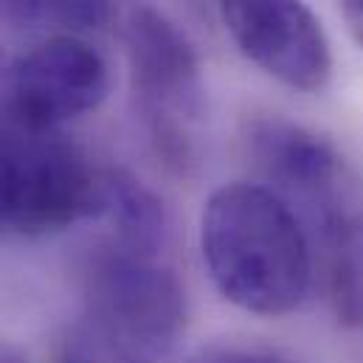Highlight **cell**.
<instances>
[{
  "instance_id": "obj_10",
  "label": "cell",
  "mask_w": 363,
  "mask_h": 363,
  "mask_svg": "<svg viewBox=\"0 0 363 363\" xmlns=\"http://www.w3.org/2000/svg\"><path fill=\"white\" fill-rule=\"evenodd\" d=\"M194 363H293L276 350L265 347H242V344H228V347H208L200 352Z\"/></svg>"
},
{
  "instance_id": "obj_3",
  "label": "cell",
  "mask_w": 363,
  "mask_h": 363,
  "mask_svg": "<svg viewBox=\"0 0 363 363\" xmlns=\"http://www.w3.org/2000/svg\"><path fill=\"white\" fill-rule=\"evenodd\" d=\"M124 54L152 152L169 172L191 175L206 116V79L191 40L158 6L141 0L124 17Z\"/></svg>"
},
{
  "instance_id": "obj_8",
  "label": "cell",
  "mask_w": 363,
  "mask_h": 363,
  "mask_svg": "<svg viewBox=\"0 0 363 363\" xmlns=\"http://www.w3.org/2000/svg\"><path fill=\"white\" fill-rule=\"evenodd\" d=\"M116 231L113 245L161 257L167 240V208L161 197L127 169H107L104 214Z\"/></svg>"
},
{
  "instance_id": "obj_13",
  "label": "cell",
  "mask_w": 363,
  "mask_h": 363,
  "mask_svg": "<svg viewBox=\"0 0 363 363\" xmlns=\"http://www.w3.org/2000/svg\"><path fill=\"white\" fill-rule=\"evenodd\" d=\"M57 363H99V361H96V355L91 352V347H85V344H79V341H68V344L62 347Z\"/></svg>"
},
{
  "instance_id": "obj_6",
  "label": "cell",
  "mask_w": 363,
  "mask_h": 363,
  "mask_svg": "<svg viewBox=\"0 0 363 363\" xmlns=\"http://www.w3.org/2000/svg\"><path fill=\"white\" fill-rule=\"evenodd\" d=\"M107 93V60L77 34H57L0 68V116L28 130H60Z\"/></svg>"
},
{
  "instance_id": "obj_7",
  "label": "cell",
  "mask_w": 363,
  "mask_h": 363,
  "mask_svg": "<svg viewBox=\"0 0 363 363\" xmlns=\"http://www.w3.org/2000/svg\"><path fill=\"white\" fill-rule=\"evenodd\" d=\"M220 17L234 45L276 82L298 93L330 85V37L304 0H220Z\"/></svg>"
},
{
  "instance_id": "obj_4",
  "label": "cell",
  "mask_w": 363,
  "mask_h": 363,
  "mask_svg": "<svg viewBox=\"0 0 363 363\" xmlns=\"http://www.w3.org/2000/svg\"><path fill=\"white\" fill-rule=\"evenodd\" d=\"M107 169L60 130L0 116V237H45L104 214Z\"/></svg>"
},
{
  "instance_id": "obj_11",
  "label": "cell",
  "mask_w": 363,
  "mask_h": 363,
  "mask_svg": "<svg viewBox=\"0 0 363 363\" xmlns=\"http://www.w3.org/2000/svg\"><path fill=\"white\" fill-rule=\"evenodd\" d=\"M0 20L14 28L48 23V0H0Z\"/></svg>"
},
{
  "instance_id": "obj_2",
  "label": "cell",
  "mask_w": 363,
  "mask_h": 363,
  "mask_svg": "<svg viewBox=\"0 0 363 363\" xmlns=\"http://www.w3.org/2000/svg\"><path fill=\"white\" fill-rule=\"evenodd\" d=\"M200 254L225 301L265 318L298 310L315 279L304 225L265 183H228L206 200Z\"/></svg>"
},
{
  "instance_id": "obj_9",
  "label": "cell",
  "mask_w": 363,
  "mask_h": 363,
  "mask_svg": "<svg viewBox=\"0 0 363 363\" xmlns=\"http://www.w3.org/2000/svg\"><path fill=\"white\" fill-rule=\"evenodd\" d=\"M121 0H48V23L68 31H96L104 28Z\"/></svg>"
},
{
  "instance_id": "obj_1",
  "label": "cell",
  "mask_w": 363,
  "mask_h": 363,
  "mask_svg": "<svg viewBox=\"0 0 363 363\" xmlns=\"http://www.w3.org/2000/svg\"><path fill=\"white\" fill-rule=\"evenodd\" d=\"M257 175L307 231L327 304L347 330L363 327V178L318 133L279 116L254 118L242 135Z\"/></svg>"
},
{
  "instance_id": "obj_12",
  "label": "cell",
  "mask_w": 363,
  "mask_h": 363,
  "mask_svg": "<svg viewBox=\"0 0 363 363\" xmlns=\"http://www.w3.org/2000/svg\"><path fill=\"white\" fill-rule=\"evenodd\" d=\"M338 9H341V17H344L352 40L363 45V0H338Z\"/></svg>"
},
{
  "instance_id": "obj_14",
  "label": "cell",
  "mask_w": 363,
  "mask_h": 363,
  "mask_svg": "<svg viewBox=\"0 0 363 363\" xmlns=\"http://www.w3.org/2000/svg\"><path fill=\"white\" fill-rule=\"evenodd\" d=\"M0 363H28V358L9 341H0Z\"/></svg>"
},
{
  "instance_id": "obj_5",
  "label": "cell",
  "mask_w": 363,
  "mask_h": 363,
  "mask_svg": "<svg viewBox=\"0 0 363 363\" xmlns=\"http://www.w3.org/2000/svg\"><path fill=\"white\" fill-rule=\"evenodd\" d=\"M93 341L118 363H158L186 330V293L158 257L101 248L85 271Z\"/></svg>"
}]
</instances>
